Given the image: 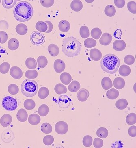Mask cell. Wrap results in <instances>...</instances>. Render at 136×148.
I'll return each instance as SVG.
<instances>
[{
    "label": "cell",
    "instance_id": "6da1fadb",
    "mask_svg": "<svg viewBox=\"0 0 136 148\" xmlns=\"http://www.w3.org/2000/svg\"><path fill=\"white\" fill-rule=\"evenodd\" d=\"M34 10L31 5L26 1L19 2L14 8L13 14L19 22L29 21L33 15Z\"/></svg>",
    "mask_w": 136,
    "mask_h": 148
},
{
    "label": "cell",
    "instance_id": "7a4b0ae2",
    "mask_svg": "<svg viewBox=\"0 0 136 148\" xmlns=\"http://www.w3.org/2000/svg\"><path fill=\"white\" fill-rule=\"evenodd\" d=\"M81 45L79 41L72 36L68 37L63 41L62 51L69 57H74L80 54Z\"/></svg>",
    "mask_w": 136,
    "mask_h": 148
},
{
    "label": "cell",
    "instance_id": "3957f363",
    "mask_svg": "<svg viewBox=\"0 0 136 148\" xmlns=\"http://www.w3.org/2000/svg\"><path fill=\"white\" fill-rule=\"evenodd\" d=\"M100 64L104 71L107 73L113 74L118 71L120 65V59L115 54H107L102 58Z\"/></svg>",
    "mask_w": 136,
    "mask_h": 148
},
{
    "label": "cell",
    "instance_id": "277c9868",
    "mask_svg": "<svg viewBox=\"0 0 136 148\" xmlns=\"http://www.w3.org/2000/svg\"><path fill=\"white\" fill-rule=\"evenodd\" d=\"M38 90V85L36 81L25 79L22 82L21 90L22 94L26 97L30 98L36 95Z\"/></svg>",
    "mask_w": 136,
    "mask_h": 148
},
{
    "label": "cell",
    "instance_id": "5b68a950",
    "mask_svg": "<svg viewBox=\"0 0 136 148\" xmlns=\"http://www.w3.org/2000/svg\"><path fill=\"white\" fill-rule=\"evenodd\" d=\"M2 106L6 110H15L17 107V102L16 99L11 96H6L3 99Z\"/></svg>",
    "mask_w": 136,
    "mask_h": 148
},
{
    "label": "cell",
    "instance_id": "8992f818",
    "mask_svg": "<svg viewBox=\"0 0 136 148\" xmlns=\"http://www.w3.org/2000/svg\"><path fill=\"white\" fill-rule=\"evenodd\" d=\"M30 39L34 45L40 46L42 45L45 42V37L44 35L40 32L34 31L31 34Z\"/></svg>",
    "mask_w": 136,
    "mask_h": 148
},
{
    "label": "cell",
    "instance_id": "52a82bcc",
    "mask_svg": "<svg viewBox=\"0 0 136 148\" xmlns=\"http://www.w3.org/2000/svg\"><path fill=\"white\" fill-rule=\"evenodd\" d=\"M71 102V99L68 95H61L57 100V103L59 108L63 109L68 108Z\"/></svg>",
    "mask_w": 136,
    "mask_h": 148
},
{
    "label": "cell",
    "instance_id": "ba28073f",
    "mask_svg": "<svg viewBox=\"0 0 136 148\" xmlns=\"http://www.w3.org/2000/svg\"><path fill=\"white\" fill-rule=\"evenodd\" d=\"M55 131L59 135H64L68 130V126L66 123L64 121H59L55 125Z\"/></svg>",
    "mask_w": 136,
    "mask_h": 148
},
{
    "label": "cell",
    "instance_id": "9c48e42d",
    "mask_svg": "<svg viewBox=\"0 0 136 148\" xmlns=\"http://www.w3.org/2000/svg\"><path fill=\"white\" fill-rule=\"evenodd\" d=\"M10 75L15 79H18L21 78L23 76V72L19 67L13 66L12 67L10 71Z\"/></svg>",
    "mask_w": 136,
    "mask_h": 148
},
{
    "label": "cell",
    "instance_id": "30bf717a",
    "mask_svg": "<svg viewBox=\"0 0 136 148\" xmlns=\"http://www.w3.org/2000/svg\"><path fill=\"white\" fill-rule=\"evenodd\" d=\"M89 95L90 93L88 90L85 88H81L77 92V96L79 101L83 102L87 101Z\"/></svg>",
    "mask_w": 136,
    "mask_h": 148
},
{
    "label": "cell",
    "instance_id": "8fae6325",
    "mask_svg": "<svg viewBox=\"0 0 136 148\" xmlns=\"http://www.w3.org/2000/svg\"><path fill=\"white\" fill-rule=\"evenodd\" d=\"M54 69L57 73H61L64 71L66 68V64L61 59H56L54 61Z\"/></svg>",
    "mask_w": 136,
    "mask_h": 148
},
{
    "label": "cell",
    "instance_id": "7c38bea8",
    "mask_svg": "<svg viewBox=\"0 0 136 148\" xmlns=\"http://www.w3.org/2000/svg\"><path fill=\"white\" fill-rule=\"evenodd\" d=\"M112 40V37L111 35L109 33H105L102 35L99 42L102 45L107 46L109 45Z\"/></svg>",
    "mask_w": 136,
    "mask_h": 148
},
{
    "label": "cell",
    "instance_id": "4fadbf2b",
    "mask_svg": "<svg viewBox=\"0 0 136 148\" xmlns=\"http://www.w3.org/2000/svg\"><path fill=\"white\" fill-rule=\"evenodd\" d=\"M12 117L8 114L3 115L0 119V123L4 127H7L10 125L12 122Z\"/></svg>",
    "mask_w": 136,
    "mask_h": 148
},
{
    "label": "cell",
    "instance_id": "5bb4252c",
    "mask_svg": "<svg viewBox=\"0 0 136 148\" xmlns=\"http://www.w3.org/2000/svg\"><path fill=\"white\" fill-rule=\"evenodd\" d=\"M90 56L91 59L94 61H99L102 58V52L97 49H93L90 50Z\"/></svg>",
    "mask_w": 136,
    "mask_h": 148
},
{
    "label": "cell",
    "instance_id": "9a60e30c",
    "mask_svg": "<svg viewBox=\"0 0 136 148\" xmlns=\"http://www.w3.org/2000/svg\"><path fill=\"white\" fill-rule=\"evenodd\" d=\"M126 43L123 40H118L113 42V47L116 51H121L125 49L126 47Z\"/></svg>",
    "mask_w": 136,
    "mask_h": 148
},
{
    "label": "cell",
    "instance_id": "2e32d148",
    "mask_svg": "<svg viewBox=\"0 0 136 148\" xmlns=\"http://www.w3.org/2000/svg\"><path fill=\"white\" fill-rule=\"evenodd\" d=\"M59 28L61 32H67L70 29V24L69 22L66 20H62L59 24Z\"/></svg>",
    "mask_w": 136,
    "mask_h": 148
},
{
    "label": "cell",
    "instance_id": "e0dca14e",
    "mask_svg": "<svg viewBox=\"0 0 136 148\" xmlns=\"http://www.w3.org/2000/svg\"><path fill=\"white\" fill-rule=\"evenodd\" d=\"M28 114L27 111L24 109H21L19 110L16 114L17 119L21 122H24L27 120Z\"/></svg>",
    "mask_w": 136,
    "mask_h": 148
},
{
    "label": "cell",
    "instance_id": "ac0fdd59",
    "mask_svg": "<svg viewBox=\"0 0 136 148\" xmlns=\"http://www.w3.org/2000/svg\"><path fill=\"white\" fill-rule=\"evenodd\" d=\"M102 86L105 90L110 89L113 86L112 81L108 77H105L102 80Z\"/></svg>",
    "mask_w": 136,
    "mask_h": 148
},
{
    "label": "cell",
    "instance_id": "d6986e66",
    "mask_svg": "<svg viewBox=\"0 0 136 148\" xmlns=\"http://www.w3.org/2000/svg\"><path fill=\"white\" fill-rule=\"evenodd\" d=\"M48 51L50 55L53 57H55L59 55V49L58 46L56 45L51 44L49 45Z\"/></svg>",
    "mask_w": 136,
    "mask_h": 148
},
{
    "label": "cell",
    "instance_id": "ffe728a7",
    "mask_svg": "<svg viewBox=\"0 0 136 148\" xmlns=\"http://www.w3.org/2000/svg\"><path fill=\"white\" fill-rule=\"evenodd\" d=\"M70 7L74 11L79 12L83 8V4L79 0H74L71 3Z\"/></svg>",
    "mask_w": 136,
    "mask_h": 148
},
{
    "label": "cell",
    "instance_id": "44dd1931",
    "mask_svg": "<svg viewBox=\"0 0 136 148\" xmlns=\"http://www.w3.org/2000/svg\"><path fill=\"white\" fill-rule=\"evenodd\" d=\"M118 71L120 75L123 77H127L131 74V69L129 66L126 65H123L120 66Z\"/></svg>",
    "mask_w": 136,
    "mask_h": 148
},
{
    "label": "cell",
    "instance_id": "7402d4cb",
    "mask_svg": "<svg viewBox=\"0 0 136 148\" xmlns=\"http://www.w3.org/2000/svg\"><path fill=\"white\" fill-rule=\"evenodd\" d=\"M125 81L121 77H117L113 81V85L114 87L117 89H121L125 87Z\"/></svg>",
    "mask_w": 136,
    "mask_h": 148
},
{
    "label": "cell",
    "instance_id": "603a6c76",
    "mask_svg": "<svg viewBox=\"0 0 136 148\" xmlns=\"http://www.w3.org/2000/svg\"><path fill=\"white\" fill-rule=\"evenodd\" d=\"M41 119L38 115L33 114L30 115L28 119V121L30 124L33 125H36L40 123Z\"/></svg>",
    "mask_w": 136,
    "mask_h": 148
},
{
    "label": "cell",
    "instance_id": "cb8c5ba5",
    "mask_svg": "<svg viewBox=\"0 0 136 148\" xmlns=\"http://www.w3.org/2000/svg\"><path fill=\"white\" fill-rule=\"evenodd\" d=\"M19 46V41L16 38H12L9 40L8 47L11 50H15L18 48Z\"/></svg>",
    "mask_w": 136,
    "mask_h": 148
},
{
    "label": "cell",
    "instance_id": "d4e9b609",
    "mask_svg": "<svg viewBox=\"0 0 136 148\" xmlns=\"http://www.w3.org/2000/svg\"><path fill=\"white\" fill-rule=\"evenodd\" d=\"M119 91L115 88L110 89L106 93L107 98L110 100H115L119 96Z\"/></svg>",
    "mask_w": 136,
    "mask_h": 148
},
{
    "label": "cell",
    "instance_id": "484cf974",
    "mask_svg": "<svg viewBox=\"0 0 136 148\" xmlns=\"http://www.w3.org/2000/svg\"><path fill=\"white\" fill-rule=\"evenodd\" d=\"M60 80L64 84L68 85L71 82L72 77L68 73H64L60 76Z\"/></svg>",
    "mask_w": 136,
    "mask_h": 148
},
{
    "label": "cell",
    "instance_id": "4316f807",
    "mask_svg": "<svg viewBox=\"0 0 136 148\" xmlns=\"http://www.w3.org/2000/svg\"><path fill=\"white\" fill-rule=\"evenodd\" d=\"M16 31L18 34L24 36L28 32V27L24 24H18L16 27Z\"/></svg>",
    "mask_w": 136,
    "mask_h": 148
},
{
    "label": "cell",
    "instance_id": "83f0119b",
    "mask_svg": "<svg viewBox=\"0 0 136 148\" xmlns=\"http://www.w3.org/2000/svg\"><path fill=\"white\" fill-rule=\"evenodd\" d=\"M54 90L56 94H65L67 92V88L65 86L62 84H58L55 86L54 87Z\"/></svg>",
    "mask_w": 136,
    "mask_h": 148
},
{
    "label": "cell",
    "instance_id": "f1b7e54d",
    "mask_svg": "<svg viewBox=\"0 0 136 148\" xmlns=\"http://www.w3.org/2000/svg\"><path fill=\"white\" fill-rule=\"evenodd\" d=\"M105 13L107 16L112 17L116 13V9L113 5H108L105 8Z\"/></svg>",
    "mask_w": 136,
    "mask_h": 148
},
{
    "label": "cell",
    "instance_id": "f546056e",
    "mask_svg": "<svg viewBox=\"0 0 136 148\" xmlns=\"http://www.w3.org/2000/svg\"><path fill=\"white\" fill-rule=\"evenodd\" d=\"M38 66L40 69H44L48 64L47 58L44 56H39L37 59Z\"/></svg>",
    "mask_w": 136,
    "mask_h": 148
},
{
    "label": "cell",
    "instance_id": "4dcf8cb0",
    "mask_svg": "<svg viewBox=\"0 0 136 148\" xmlns=\"http://www.w3.org/2000/svg\"><path fill=\"white\" fill-rule=\"evenodd\" d=\"M27 68L30 69H35L37 68V62L35 59L32 57L27 58L25 62Z\"/></svg>",
    "mask_w": 136,
    "mask_h": 148
},
{
    "label": "cell",
    "instance_id": "1f68e13d",
    "mask_svg": "<svg viewBox=\"0 0 136 148\" xmlns=\"http://www.w3.org/2000/svg\"><path fill=\"white\" fill-rule=\"evenodd\" d=\"M38 112V113L40 116L42 117L46 116L49 112V108L48 106L45 104L42 105L39 108Z\"/></svg>",
    "mask_w": 136,
    "mask_h": 148
},
{
    "label": "cell",
    "instance_id": "d6a6232c",
    "mask_svg": "<svg viewBox=\"0 0 136 148\" xmlns=\"http://www.w3.org/2000/svg\"><path fill=\"white\" fill-rule=\"evenodd\" d=\"M69 90L71 92H76L80 88V84L77 81H73L69 85Z\"/></svg>",
    "mask_w": 136,
    "mask_h": 148
},
{
    "label": "cell",
    "instance_id": "836d02e7",
    "mask_svg": "<svg viewBox=\"0 0 136 148\" xmlns=\"http://www.w3.org/2000/svg\"><path fill=\"white\" fill-rule=\"evenodd\" d=\"M128 106V101L125 99H120L118 100L115 103V106L117 109L123 110L126 109Z\"/></svg>",
    "mask_w": 136,
    "mask_h": 148
},
{
    "label": "cell",
    "instance_id": "e575fe53",
    "mask_svg": "<svg viewBox=\"0 0 136 148\" xmlns=\"http://www.w3.org/2000/svg\"><path fill=\"white\" fill-rule=\"evenodd\" d=\"M36 28L39 32H45L47 30V25L44 21H38L36 24Z\"/></svg>",
    "mask_w": 136,
    "mask_h": 148
},
{
    "label": "cell",
    "instance_id": "d590c367",
    "mask_svg": "<svg viewBox=\"0 0 136 148\" xmlns=\"http://www.w3.org/2000/svg\"><path fill=\"white\" fill-rule=\"evenodd\" d=\"M49 94V90L47 88L45 87L40 88L38 92V96L42 99H45L47 98Z\"/></svg>",
    "mask_w": 136,
    "mask_h": 148
},
{
    "label": "cell",
    "instance_id": "8d00e7d4",
    "mask_svg": "<svg viewBox=\"0 0 136 148\" xmlns=\"http://www.w3.org/2000/svg\"><path fill=\"white\" fill-rule=\"evenodd\" d=\"M3 6L6 9H10L16 5V0H3L2 1Z\"/></svg>",
    "mask_w": 136,
    "mask_h": 148
},
{
    "label": "cell",
    "instance_id": "74e56055",
    "mask_svg": "<svg viewBox=\"0 0 136 148\" xmlns=\"http://www.w3.org/2000/svg\"><path fill=\"white\" fill-rule=\"evenodd\" d=\"M108 131L105 127H101L97 130L96 134L99 138L104 139L106 138L108 135Z\"/></svg>",
    "mask_w": 136,
    "mask_h": 148
},
{
    "label": "cell",
    "instance_id": "f35d334b",
    "mask_svg": "<svg viewBox=\"0 0 136 148\" xmlns=\"http://www.w3.org/2000/svg\"><path fill=\"white\" fill-rule=\"evenodd\" d=\"M41 130L44 134H49L52 132V127L48 123H44L41 126Z\"/></svg>",
    "mask_w": 136,
    "mask_h": 148
},
{
    "label": "cell",
    "instance_id": "ab89813d",
    "mask_svg": "<svg viewBox=\"0 0 136 148\" xmlns=\"http://www.w3.org/2000/svg\"><path fill=\"white\" fill-rule=\"evenodd\" d=\"M126 121L129 125H132L136 123V114L134 113L129 114L126 118Z\"/></svg>",
    "mask_w": 136,
    "mask_h": 148
},
{
    "label": "cell",
    "instance_id": "60d3db41",
    "mask_svg": "<svg viewBox=\"0 0 136 148\" xmlns=\"http://www.w3.org/2000/svg\"><path fill=\"white\" fill-rule=\"evenodd\" d=\"M24 107L27 110H33L36 107L35 101L32 99H27L24 102Z\"/></svg>",
    "mask_w": 136,
    "mask_h": 148
},
{
    "label": "cell",
    "instance_id": "b9f144b4",
    "mask_svg": "<svg viewBox=\"0 0 136 148\" xmlns=\"http://www.w3.org/2000/svg\"><path fill=\"white\" fill-rule=\"evenodd\" d=\"M84 45L85 47L87 48H91L96 46L97 45V42L96 41V40L92 38H89L85 40Z\"/></svg>",
    "mask_w": 136,
    "mask_h": 148
},
{
    "label": "cell",
    "instance_id": "7bdbcfd3",
    "mask_svg": "<svg viewBox=\"0 0 136 148\" xmlns=\"http://www.w3.org/2000/svg\"><path fill=\"white\" fill-rule=\"evenodd\" d=\"M10 131H5L4 132H3L2 137V140L3 142L5 143L6 141H7V143H8V141L9 140L10 143L12 141L14 138V135L13 132H12V133H10Z\"/></svg>",
    "mask_w": 136,
    "mask_h": 148
},
{
    "label": "cell",
    "instance_id": "ee69618b",
    "mask_svg": "<svg viewBox=\"0 0 136 148\" xmlns=\"http://www.w3.org/2000/svg\"><path fill=\"white\" fill-rule=\"evenodd\" d=\"M79 33L81 36L84 39L88 38L90 35L89 29L88 27L85 26H82L81 27Z\"/></svg>",
    "mask_w": 136,
    "mask_h": 148
},
{
    "label": "cell",
    "instance_id": "f6af8a7d",
    "mask_svg": "<svg viewBox=\"0 0 136 148\" xmlns=\"http://www.w3.org/2000/svg\"><path fill=\"white\" fill-rule=\"evenodd\" d=\"M102 34L100 29L98 28H94L91 30V36L92 38L96 40L99 39Z\"/></svg>",
    "mask_w": 136,
    "mask_h": 148
},
{
    "label": "cell",
    "instance_id": "bcb514c9",
    "mask_svg": "<svg viewBox=\"0 0 136 148\" xmlns=\"http://www.w3.org/2000/svg\"><path fill=\"white\" fill-rule=\"evenodd\" d=\"M38 76V73L36 70H28L26 72L25 76L29 79H34L36 78Z\"/></svg>",
    "mask_w": 136,
    "mask_h": 148
},
{
    "label": "cell",
    "instance_id": "7dc6e473",
    "mask_svg": "<svg viewBox=\"0 0 136 148\" xmlns=\"http://www.w3.org/2000/svg\"><path fill=\"white\" fill-rule=\"evenodd\" d=\"M82 143L84 147H89L92 145L93 138L90 135H86L83 138Z\"/></svg>",
    "mask_w": 136,
    "mask_h": 148
},
{
    "label": "cell",
    "instance_id": "c3c4849f",
    "mask_svg": "<svg viewBox=\"0 0 136 148\" xmlns=\"http://www.w3.org/2000/svg\"><path fill=\"white\" fill-rule=\"evenodd\" d=\"M10 65L7 62H4L0 65V72L3 74L7 73L9 71Z\"/></svg>",
    "mask_w": 136,
    "mask_h": 148
},
{
    "label": "cell",
    "instance_id": "681fc988",
    "mask_svg": "<svg viewBox=\"0 0 136 148\" xmlns=\"http://www.w3.org/2000/svg\"><path fill=\"white\" fill-rule=\"evenodd\" d=\"M8 91L12 95H16L19 92V87L16 84H11L8 86Z\"/></svg>",
    "mask_w": 136,
    "mask_h": 148
},
{
    "label": "cell",
    "instance_id": "f907efd6",
    "mask_svg": "<svg viewBox=\"0 0 136 148\" xmlns=\"http://www.w3.org/2000/svg\"><path fill=\"white\" fill-rule=\"evenodd\" d=\"M54 138L51 135H48L45 136L43 138V142L44 145L46 146H50L53 144L54 142Z\"/></svg>",
    "mask_w": 136,
    "mask_h": 148
},
{
    "label": "cell",
    "instance_id": "816d5d0a",
    "mask_svg": "<svg viewBox=\"0 0 136 148\" xmlns=\"http://www.w3.org/2000/svg\"><path fill=\"white\" fill-rule=\"evenodd\" d=\"M127 7L129 11L131 13H136V3L134 1H130L128 3Z\"/></svg>",
    "mask_w": 136,
    "mask_h": 148
},
{
    "label": "cell",
    "instance_id": "f5cc1de1",
    "mask_svg": "<svg viewBox=\"0 0 136 148\" xmlns=\"http://www.w3.org/2000/svg\"><path fill=\"white\" fill-rule=\"evenodd\" d=\"M124 62L128 65H132L135 63V57L132 55L126 56L124 59Z\"/></svg>",
    "mask_w": 136,
    "mask_h": 148
},
{
    "label": "cell",
    "instance_id": "db71d44e",
    "mask_svg": "<svg viewBox=\"0 0 136 148\" xmlns=\"http://www.w3.org/2000/svg\"><path fill=\"white\" fill-rule=\"evenodd\" d=\"M40 2L42 6L45 8H49L54 4V0H40Z\"/></svg>",
    "mask_w": 136,
    "mask_h": 148
},
{
    "label": "cell",
    "instance_id": "11a10c76",
    "mask_svg": "<svg viewBox=\"0 0 136 148\" xmlns=\"http://www.w3.org/2000/svg\"><path fill=\"white\" fill-rule=\"evenodd\" d=\"M103 141L99 138H96L94 139V146L96 148H100L103 145Z\"/></svg>",
    "mask_w": 136,
    "mask_h": 148
},
{
    "label": "cell",
    "instance_id": "9f6ffc18",
    "mask_svg": "<svg viewBox=\"0 0 136 148\" xmlns=\"http://www.w3.org/2000/svg\"><path fill=\"white\" fill-rule=\"evenodd\" d=\"M0 36L1 39V44L5 43L8 39V35L5 32L1 31L0 32Z\"/></svg>",
    "mask_w": 136,
    "mask_h": 148
},
{
    "label": "cell",
    "instance_id": "6f0895ef",
    "mask_svg": "<svg viewBox=\"0 0 136 148\" xmlns=\"http://www.w3.org/2000/svg\"><path fill=\"white\" fill-rule=\"evenodd\" d=\"M114 3L115 6L119 8H122L126 4L125 0H114Z\"/></svg>",
    "mask_w": 136,
    "mask_h": 148
},
{
    "label": "cell",
    "instance_id": "680465c9",
    "mask_svg": "<svg viewBox=\"0 0 136 148\" xmlns=\"http://www.w3.org/2000/svg\"><path fill=\"white\" fill-rule=\"evenodd\" d=\"M128 134L131 137H135L136 136V127L135 125L131 126L128 130Z\"/></svg>",
    "mask_w": 136,
    "mask_h": 148
},
{
    "label": "cell",
    "instance_id": "91938a15",
    "mask_svg": "<svg viewBox=\"0 0 136 148\" xmlns=\"http://www.w3.org/2000/svg\"><path fill=\"white\" fill-rule=\"evenodd\" d=\"M9 28L8 22L5 20L0 21V30H7Z\"/></svg>",
    "mask_w": 136,
    "mask_h": 148
},
{
    "label": "cell",
    "instance_id": "94428289",
    "mask_svg": "<svg viewBox=\"0 0 136 148\" xmlns=\"http://www.w3.org/2000/svg\"><path fill=\"white\" fill-rule=\"evenodd\" d=\"M44 22L46 23L47 25V30L46 32H45L46 33H49L52 32V30L53 29V25L52 23H51V21H44Z\"/></svg>",
    "mask_w": 136,
    "mask_h": 148
},
{
    "label": "cell",
    "instance_id": "6125c7cd",
    "mask_svg": "<svg viewBox=\"0 0 136 148\" xmlns=\"http://www.w3.org/2000/svg\"><path fill=\"white\" fill-rule=\"evenodd\" d=\"M122 35V31L120 29H118L115 30L113 34V36L116 38L118 39H121V36Z\"/></svg>",
    "mask_w": 136,
    "mask_h": 148
},
{
    "label": "cell",
    "instance_id": "be15d7a7",
    "mask_svg": "<svg viewBox=\"0 0 136 148\" xmlns=\"http://www.w3.org/2000/svg\"><path fill=\"white\" fill-rule=\"evenodd\" d=\"M85 1L86 2H87V3H92V2H93L94 1H86V0H85Z\"/></svg>",
    "mask_w": 136,
    "mask_h": 148
},
{
    "label": "cell",
    "instance_id": "e7e4bbea",
    "mask_svg": "<svg viewBox=\"0 0 136 148\" xmlns=\"http://www.w3.org/2000/svg\"><path fill=\"white\" fill-rule=\"evenodd\" d=\"M1 43V36H0V43Z\"/></svg>",
    "mask_w": 136,
    "mask_h": 148
},
{
    "label": "cell",
    "instance_id": "03108f58",
    "mask_svg": "<svg viewBox=\"0 0 136 148\" xmlns=\"http://www.w3.org/2000/svg\"><path fill=\"white\" fill-rule=\"evenodd\" d=\"M1 0H0V3H1Z\"/></svg>",
    "mask_w": 136,
    "mask_h": 148
}]
</instances>
